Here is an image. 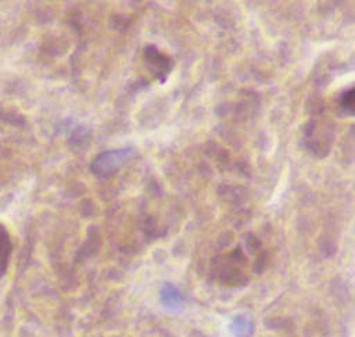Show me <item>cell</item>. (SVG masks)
Returning a JSON list of instances; mask_svg holds the SVG:
<instances>
[{"mask_svg":"<svg viewBox=\"0 0 355 337\" xmlns=\"http://www.w3.org/2000/svg\"><path fill=\"white\" fill-rule=\"evenodd\" d=\"M340 107L344 111H348L349 114H352V108H354V90L349 89L348 92L343 93L340 97Z\"/></svg>","mask_w":355,"mask_h":337,"instance_id":"cell-4","label":"cell"},{"mask_svg":"<svg viewBox=\"0 0 355 337\" xmlns=\"http://www.w3.org/2000/svg\"><path fill=\"white\" fill-rule=\"evenodd\" d=\"M12 254V241L8 230L0 225V277L4 276Z\"/></svg>","mask_w":355,"mask_h":337,"instance_id":"cell-3","label":"cell"},{"mask_svg":"<svg viewBox=\"0 0 355 337\" xmlns=\"http://www.w3.org/2000/svg\"><path fill=\"white\" fill-rule=\"evenodd\" d=\"M144 57H146V62L150 68V71L154 74V76L157 79H159L161 82L168 76L172 64L168 60V57L162 53H159L155 47H147L144 50Z\"/></svg>","mask_w":355,"mask_h":337,"instance_id":"cell-2","label":"cell"},{"mask_svg":"<svg viewBox=\"0 0 355 337\" xmlns=\"http://www.w3.org/2000/svg\"><path fill=\"white\" fill-rule=\"evenodd\" d=\"M130 157L132 148H116L104 151L92 161L90 171L98 178H107L110 175H114Z\"/></svg>","mask_w":355,"mask_h":337,"instance_id":"cell-1","label":"cell"}]
</instances>
